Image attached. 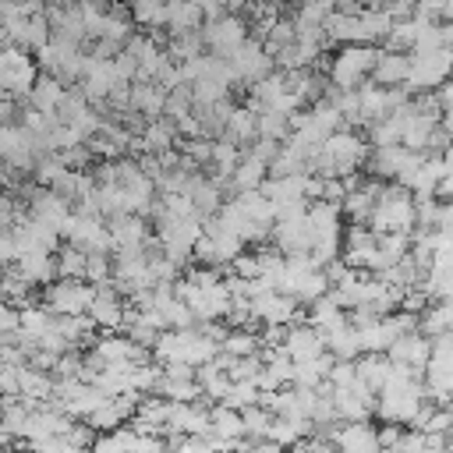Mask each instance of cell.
I'll use <instances>...</instances> for the list:
<instances>
[{
	"instance_id": "6da1fadb",
	"label": "cell",
	"mask_w": 453,
	"mask_h": 453,
	"mask_svg": "<svg viewBox=\"0 0 453 453\" xmlns=\"http://www.w3.org/2000/svg\"><path fill=\"white\" fill-rule=\"evenodd\" d=\"M365 226L375 237H382V234H411L414 230V198L396 184H382Z\"/></svg>"
},
{
	"instance_id": "7a4b0ae2",
	"label": "cell",
	"mask_w": 453,
	"mask_h": 453,
	"mask_svg": "<svg viewBox=\"0 0 453 453\" xmlns=\"http://www.w3.org/2000/svg\"><path fill=\"white\" fill-rule=\"evenodd\" d=\"M375 57H379V46H361V42L357 46H340V53L333 57L329 74H326L329 88L354 92L361 81H368V71H372Z\"/></svg>"
},
{
	"instance_id": "3957f363",
	"label": "cell",
	"mask_w": 453,
	"mask_h": 453,
	"mask_svg": "<svg viewBox=\"0 0 453 453\" xmlns=\"http://www.w3.org/2000/svg\"><path fill=\"white\" fill-rule=\"evenodd\" d=\"M92 301V283L85 280H53L50 287H42V308L53 319H71V315H85Z\"/></svg>"
},
{
	"instance_id": "277c9868",
	"label": "cell",
	"mask_w": 453,
	"mask_h": 453,
	"mask_svg": "<svg viewBox=\"0 0 453 453\" xmlns=\"http://www.w3.org/2000/svg\"><path fill=\"white\" fill-rule=\"evenodd\" d=\"M60 241L67 248H78L81 255H110L113 244H110V234H106V223L103 219H92V216H67L64 226H60Z\"/></svg>"
},
{
	"instance_id": "5b68a950",
	"label": "cell",
	"mask_w": 453,
	"mask_h": 453,
	"mask_svg": "<svg viewBox=\"0 0 453 453\" xmlns=\"http://www.w3.org/2000/svg\"><path fill=\"white\" fill-rule=\"evenodd\" d=\"M421 403H425V393H421V382H414L403 389H379L372 411L382 418V425L400 428V425H411V418L421 411Z\"/></svg>"
},
{
	"instance_id": "8992f818",
	"label": "cell",
	"mask_w": 453,
	"mask_h": 453,
	"mask_svg": "<svg viewBox=\"0 0 453 453\" xmlns=\"http://www.w3.org/2000/svg\"><path fill=\"white\" fill-rule=\"evenodd\" d=\"M407 57H411V53H407ZM449 60H453V50H439V53H428V57H411V67H407V81H403V88H407L411 96L435 92L439 85H446Z\"/></svg>"
},
{
	"instance_id": "52a82bcc",
	"label": "cell",
	"mask_w": 453,
	"mask_h": 453,
	"mask_svg": "<svg viewBox=\"0 0 453 453\" xmlns=\"http://www.w3.org/2000/svg\"><path fill=\"white\" fill-rule=\"evenodd\" d=\"M248 311H251V322H255V326L262 322L265 329H287V326H294V322H304V311H301L287 294H276V290L251 297V301H248Z\"/></svg>"
},
{
	"instance_id": "ba28073f",
	"label": "cell",
	"mask_w": 453,
	"mask_h": 453,
	"mask_svg": "<svg viewBox=\"0 0 453 453\" xmlns=\"http://www.w3.org/2000/svg\"><path fill=\"white\" fill-rule=\"evenodd\" d=\"M202 32V42H205V53H212V57H230L244 39H248V21L241 18V14H234V11H226L219 21H209V25H202L198 28Z\"/></svg>"
},
{
	"instance_id": "9c48e42d",
	"label": "cell",
	"mask_w": 453,
	"mask_h": 453,
	"mask_svg": "<svg viewBox=\"0 0 453 453\" xmlns=\"http://www.w3.org/2000/svg\"><path fill=\"white\" fill-rule=\"evenodd\" d=\"M226 64L234 67V74H237V85H255V81H262L265 74H273L276 67H273V60H269V53L262 50V42L258 39H244L230 57H226Z\"/></svg>"
},
{
	"instance_id": "30bf717a",
	"label": "cell",
	"mask_w": 453,
	"mask_h": 453,
	"mask_svg": "<svg viewBox=\"0 0 453 453\" xmlns=\"http://www.w3.org/2000/svg\"><path fill=\"white\" fill-rule=\"evenodd\" d=\"M124 308H127V304L113 294V287H110V280H106V283L92 287V301H88L85 319H88L96 329H103V333H117V329H120V319H124Z\"/></svg>"
},
{
	"instance_id": "8fae6325",
	"label": "cell",
	"mask_w": 453,
	"mask_h": 453,
	"mask_svg": "<svg viewBox=\"0 0 453 453\" xmlns=\"http://www.w3.org/2000/svg\"><path fill=\"white\" fill-rule=\"evenodd\" d=\"M280 350H283V357H287V361H294V365H301V361H315V357H322V354H326L322 336H319L311 326H304V322H294V326H287V329H283Z\"/></svg>"
},
{
	"instance_id": "7c38bea8",
	"label": "cell",
	"mask_w": 453,
	"mask_h": 453,
	"mask_svg": "<svg viewBox=\"0 0 453 453\" xmlns=\"http://www.w3.org/2000/svg\"><path fill=\"white\" fill-rule=\"evenodd\" d=\"M88 350L96 357H103V365H145V350L134 347L124 333H103L92 340Z\"/></svg>"
},
{
	"instance_id": "4fadbf2b",
	"label": "cell",
	"mask_w": 453,
	"mask_h": 453,
	"mask_svg": "<svg viewBox=\"0 0 453 453\" xmlns=\"http://www.w3.org/2000/svg\"><path fill=\"white\" fill-rule=\"evenodd\" d=\"M329 446L336 453H379V435L372 421H357V425H340L329 435Z\"/></svg>"
},
{
	"instance_id": "5bb4252c",
	"label": "cell",
	"mask_w": 453,
	"mask_h": 453,
	"mask_svg": "<svg viewBox=\"0 0 453 453\" xmlns=\"http://www.w3.org/2000/svg\"><path fill=\"white\" fill-rule=\"evenodd\" d=\"M407 67H411V57L407 53H393V50H379L375 64H372V85L379 88H403L407 81Z\"/></svg>"
},
{
	"instance_id": "9a60e30c",
	"label": "cell",
	"mask_w": 453,
	"mask_h": 453,
	"mask_svg": "<svg viewBox=\"0 0 453 453\" xmlns=\"http://www.w3.org/2000/svg\"><path fill=\"white\" fill-rule=\"evenodd\" d=\"M74 421L67 414H60L57 407H35L25 421V442H39V439H53V435H64Z\"/></svg>"
},
{
	"instance_id": "2e32d148",
	"label": "cell",
	"mask_w": 453,
	"mask_h": 453,
	"mask_svg": "<svg viewBox=\"0 0 453 453\" xmlns=\"http://www.w3.org/2000/svg\"><path fill=\"white\" fill-rule=\"evenodd\" d=\"M106 234H110L113 251H117V248H138V244H145V241L152 237V234H149V223H145L142 216H127V212L110 216V219H106Z\"/></svg>"
},
{
	"instance_id": "e0dca14e",
	"label": "cell",
	"mask_w": 453,
	"mask_h": 453,
	"mask_svg": "<svg viewBox=\"0 0 453 453\" xmlns=\"http://www.w3.org/2000/svg\"><path fill=\"white\" fill-rule=\"evenodd\" d=\"M389 365H403V368H414V372H421L425 368V361H428V336H421V333H411V336H400V340H393L389 347H386V354H382Z\"/></svg>"
},
{
	"instance_id": "ac0fdd59",
	"label": "cell",
	"mask_w": 453,
	"mask_h": 453,
	"mask_svg": "<svg viewBox=\"0 0 453 453\" xmlns=\"http://www.w3.org/2000/svg\"><path fill=\"white\" fill-rule=\"evenodd\" d=\"M340 205L333 202H308L304 209V226L311 234V241L319 237H343V226H340Z\"/></svg>"
},
{
	"instance_id": "d6986e66",
	"label": "cell",
	"mask_w": 453,
	"mask_h": 453,
	"mask_svg": "<svg viewBox=\"0 0 453 453\" xmlns=\"http://www.w3.org/2000/svg\"><path fill=\"white\" fill-rule=\"evenodd\" d=\"M14 269H18V276L35 290V287H50L53 280H57V262H53V255H46V251H25V255H18L14 258Z\"/></svg>"
},
{
	"instance_id": "ffe728a7",
	"label": "cell",
	"mask_w": 453,
	"mask_h": 453,
	"mask_svg": "<svg viewBox=\"0 0 453 453\" xmlns=\"http://www.w3.org/2000/svg\"><path fill=\"white\" fill-rule=\"evenodd\" d=\"M163 99L166 92L156 81H134L127 88V113H138L142 120H156L163 117Z\"/></svg>"
},
{
	"instance_id": "44dd1931",
	"label": "cell",
	"mask_w": 453,
	"mask_h": 453,
	"mask_svg": "<svg viewBox=\"0 0 453 453\" xmlns=\"http://www.w3.org/2000/svg\"><path fill=\"white\" fill-rule=\"evenodd\" d=\"M205 439H216L226 449H234V442L244 439V432H241V411H230L223 403H212L209 407V432H205Z\"/></svg>"
},
{
	"instance_id": "7402d4cb",
	"label": "cell",
	"mask_w": 453,
	"mask_h": 453,
	"mask_svg": "<svg viewBox=\"0 0 453 453\" xmlns=\"http://www.w3.org/2000/svg\"><path fill=\"white\" fill-rule=\"evenodd\" d=\"M60 96H64V85L57 81V78H50V74H35V81H32V92H28V110H35V113H46V117H53L57 113V103H60Z\"/></svg>"
},
{
	"instance_id": "603a6c76",
	"label": "cell",
	"mask_w": 453,
	"mask_h": 453,
	"mask_svg": "<svg viewBox=\"0 0 453 453\" xmlns=\"http://www.w3.org/2000/svg\"><path fill=\"white\" fill-rule=\"evenodd\" d=\"M163 7H166V25H163V28H170V39L202 28V11H198V4L170 0V4H163Z\"/></svg>"
},
{
	"instance_id": "cb8c5ba5",
	"label": "cell",
	"mask_w": 453,
	"mask_h": 453,
	"mask_svg": "<svg viewBox=\"0 0 453 453\" xmlns=\"http://www.w3.org/2000/svg\"><path fill=\"white\" fill-rule=\"evenodd\" d=\"M255 120H258V117H255L248 106H234V113H230V120H226V127H223L219 138H226V142H234L237 149H244V145L255 142Z\"/></svg>"
},
{
	"instance_id": "d4e9b609",
	"label": "cell",
	"mask_w": 453,
	"mask_h": 453,
	"mask_svg": "<svg viewBox=\"0 0 453 453\" xmlns=\"http://www.w3.org/2000/svg\"><path fill=\"white\" fill-rule=\"evenodd\" d=\"M347 315L340 311V304L333 301V294H322V297H315L311 304H308V311H304V326H311L315 333H322V329H329V326H336V322H343Z\"/></svg>"
},
{
	"instance_id": "484cf974",
	"label": "cell",
	"mask_w": 453,
	"mask_h": 453,
	"mask_svg": "<svg viewBox=\"0 0 453 453\" xmlns=\"http://www.w3.org/2000/svg\"><path fill=\"white\" fill-rule=\"evenodd\" d=\"M449 319H453V308H449V301H432L421 315H418V333L421 336H442V333H449Z\"/></svg>"
},
{
	"instance_id": "4316f807",
	"label": "cell",
	"mask_w": 453,
	"mask_h": 453,
	"mask_svg": "<svg viewBox=\"0 0 453 453\" xmlns=\"http://www.w3.org/2000/svg\"><path fill=\"white\" fill-rule=\"evenodd\" d=\"M258 333L255 329H226L219 340V354L226 357H255L258 354Z\"/></svg>"
},
{
	"instance_id": "83f0119b",
	"label": "cell",
	"mask_w": 453,
	"mask_h": 453,
	"mask_svg": "<svg viewBox=\"0 0 453 453\" xmlns=\"http://www.w3.org/2000/svg\"><path fill=\"white\" fill-rule=\"evenodd\" d=\"M127 18H131V25H142L145 32H159L166 25V7L152 4V0H142V4L127 7Z\"/></svg>"
},
{
	"instance_id": "f1b7e54d",
	"label": "cell",
	"mask_w": 453,
	"mask_h": 453,
	"mask_svg": "<svg viewBox=\"0 0 453 453\" xmlns=\"http://www.w3.org/2000/svg\"><path fill=\"white\" fill-rule=\"evenodd\" d=\"M53 326V315L42 308V304H28V308H18V329L28 333L32 340H39L46 329Z\"/></svg>"
},
{
	"instance_id": "f546056e",
	"label": "cell",
	"mask_w": 453,
	"mask_h": 453,
	"mask_svg": "<svg viewBox=\"0 0 453 453\" xmlns=\"http://www.w3.org/2000/svg\"><path fill=\"white\" fill-rule=\"evenodd\" d=\"M365 131H368V142L365 145H372V149H393V145H400V124L393 117H382V120L368 124Z\"/></svg>"
},
{
	"instance_id": "4dcf8cb0",
	"label": "cell",
	"mask_w": 453,
	"mask_h": 453,
	"mask_svg": "<svg viewBox=\"0 0 453 453\" xmlns=\"http://www.w3.org/2000/svg\"><path fill=\"white\" fill-rule=\"evenodd\" d=\"M53 262H57V280H81L85 273V255L78 248H57L53 251Z\"/></svg>"
},
{
	"instance_id": "1f68e13d",
	"label": "cell",
	"mask_w": 453,
	"mask_h": 453,
	"mask_svg": "<svg viewBox=\"0 0 453 453\" xmlns=\"http://www.w3.org/2000/svg\"><path fill=\"white\" fill-rule=\"evenodd\" d=\"M219 403H223V407H230V411L255 407V403H258V389H255V382H230Z\"/></svg>"
},
{
	"instance_id": "d6a6232c",
	"label": "cell",
	"mask_w": 453,
	"mask_h": 453,
	"mask_svg": "<svg viewBox=\"0 0 453 453\" xmlns=\"http://www.w3.org/2000/svg\"><path fill=\"white\" fill-rule=\"evenodd\" d=\"M269 421H273V414L265 411V407H244L241 411V432H244V439H265V428H269Z\"/></svg>"
},
{
	"instance_id": "836d02e7",
	"label": "cell",
	"mask_w": 453,
	"mask_h": 453,
	"mask_svg": "<svg viewBox=\"0 0 453 453\" xmlns=\"http://www.w3.org/2000/svg\"><path fill=\"white\" fill-rule=\"evenodd\" d=\"M188 113H191V88L180 85V88L166 92V99H163V117H166V120H177V117H188Z\"/></svg>"
},
{
	"instance_id": "e575fe53",
	"label": "cell",
	"mask_w": 453,
	"mask_h": 453,
	"mask_svg": "<svg viewBox=\"0 0 453 453\" xmlns=\"http://www.w3.org/2000/svg\"><path fill=\"white\" fill-rule=\"evenodd\" d=\"M322 382H326L329 389H347V386L354 382V361H333Z\"/></svg>"
},
{
	"instance_id": "d590c367",
	"label": "cell",
	"mask_w": 453,
	"mask_h": 453,
	"mask_svg": "<svg viewBox=\"0 0 453 453\" xmlns=\"http://www.w3.org/2000/svg\"><path fill=\"white\" fill-rule=\"evenodd\" d=\"M18 368L21 365H0V400L18 396Z\"/></svg>"
},
{
	"instance_id": "8d00e7d4",
	"label": "cell",
	"mask_w": 453,
	"mask_h": 453,
	"mask_svg": "<svg viewBox=\"0 0 453 453\" xmlns=\"http://www.w3.org/2000/svg\"><path fill=\"white\" fill-rule=\"evenodd\" d=\"M14 258H18L14 234L11 230H0V265H14Z\"/></svg>"
},
{
	"instance_id": "74e56055",
	"label": "cell",
	"mask_w": 453,
	"mask_h": 453,
	"mask_svg": "<svg viewBox=\"0 0 453 453\" xmlns=\"http://www.w3.org/2000/svg\"><path fill=\"white\" fill-rule=\"evenodd\" d=\"M85 453H120V446H117L113 432H106V435H96V439H92V446H88Z\"/></svg>"
},
{
	"instance_id": "f35d334b",
	"label": "cell",
	"mask_w": 453,
	"mask_h": 453,
	"mask_svg": "<svg viewBox=\"0 0 453 453\" xmlns=\"http://www.w3.org/2000/svg\"><path fill=\"white\" fill-rule=\"evenodd\" d=\"M163 379H195V368L173 361V365H163Z\"/></svg>"
},
{
	"instance_id": "ab89813d",
	"label": "cell",
	"mask_w": 453,
	"mask_h": 453,
	"mask_svg": "<svg viewBox=\"0 0 453 453\" xmlns=\"http://www.w3.org/2000/svg\"><path fill=\"white\" fill-rule=\"evenodd\" d=\"M0 46H7V21L0 18Z\"/></svg>"
},
{
	"instance_id": "60d3db41",
	"label": "cell",
	"mask_w": 453,
	"mask_h": 453,
	"mask_svg": "<svg viewBox=\"0 0 453 453\" xmlns=\"http://www.w3.org/2000/svg\"><path fill=\"white\" fill-rule=\"evenodd\" d=\"M379 453H389V449H379Z\"/></svg>"
}]
</instances>
